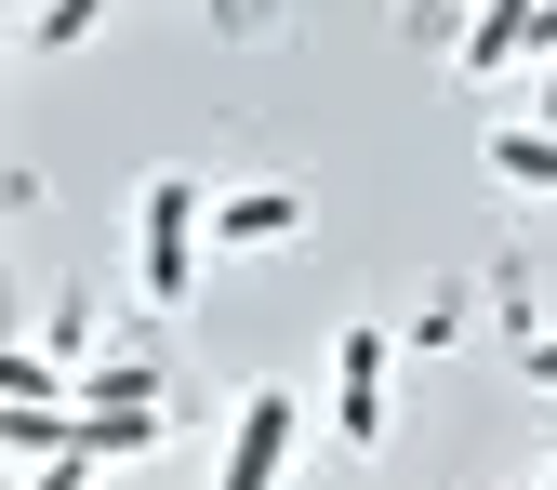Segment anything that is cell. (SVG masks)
<instances>
[{
	"label": "cell",
	"mask_w": 557,
	"mask_h": 490,
	"mask_svg": "<svg viewBox=\"0 0 557 490\" xmlns=\"http://www.w3.org/2000/svg\"><path fill=\"white\" fill-rule=\"evenodd\" d=\"M14 40H27V53H81V40H94V14H81V0H53V14H27Z\"/></svg>",
	"instance_id": "ba28073f"
},
{
	"label": "cell",
	"mask_w": 557,
	"mask_h": 490,
	"mask_svg": "<svg viewBox=\"0 0 557 490\" xmlns=\"http://www.w3.org/2000/svg\"><path fill=\"white\" fill-rule=\"evenodd\" d=\"M160 425H173V411H160V372H94V385H81V451H94V464L147 451Z\"/></svg>",
	"instance_id": "277c9868"
},
{
	"label": "cell",
	"mask_w": 557,
	"mask_h": 490,
	"mask_svg": "<svg viewBox=\"0 0 557 490\" xmlns=\"http://www.w3.org/2000/svg\"><path fill=\"white\" fill-rule=\"evenodd\" d=\"M492 186H531V199H557V133L505 120V133H492Z\"/></svg>",
	"instance_id": "8992f818"
},
{
	"label": "cell",
	"mask_w": 557,
	"mask_h": 490,
	"mask_svg": "<svg viewBox=\"0 0 557 490\" xmlns=\"http://www.w3.org/2000/svg\"><path fill=\"white\" fill-rule=\"evenodd\" d=\"M544 490H557V464H544Z\"/></svg>",
	"instance_id": "8fae6325"
},
{
	"label": "cell",
	"mask_w": 557,
	"mask_h": 490,
	"mask_svg": "<svg viewBox=\"0 0 557 490\" xmlns=\"http://www.w3.org/2000/svg\"><path fill=\"white\" fill-rule=\"evenodd\" d=\"M518 372H531V385H557V331H531V344H518Z\"/></svg>",
	"instance_id": "9c48e42d"
},
{
	"label": "cell",
	"mask_w": 557,
	"mask_h": 490,
	"mask_svg": "<svg viewBox=\"0 0 557 490\" xmlns=\"http://www.w3.org/2000/svg\"><path fill=\"white\" fill-rule=\"evenodd\" d=\"M0 398H14V411H81L66 372H53V344H0Z\"/></svg>",
	"instance_id": "52a82bcc"
},
{
	"label": "cell",
	"mask_w": 557,
	"mask_h": 490,
	"mask_svg": "<svg viewBox=\"0 0 557 490\" xmlns=\"http://www.w3.org/2000/svg\"><path fill=\"white\" fill-rule=\"evenodd\" d=\"M531 133H557V66H544V106H531Z\"/></svg>",
	"instance_id": "30bf717a"
},
{
	"label": "cell",
	"mask_w": 557,
	"mask_h": 490,
	"mask_svg": "<svg viewBox=\"0 0 557 490\" xmlns=\"http://www.w3.org/2000/svg\"><path fill=\"white\" fill-rule=\"evenodd\" d=\"M306 239V186H226L213 199V252H278Z\"/></svg>",
	"instance_id": "5b68a950"
},
{
	"label": "cell",
	"mask_w": 557,
	"mask_h": 490,
	"mask_svg": "<svg viewBox=\"0 0 557 490\" xmlns=\"http://www.w3.org/2000/svg\"><path fill=\"white\" fill-rule=\"evenodd\" d=\"M293 438H306V398H293V385H252V398H239V425H226L213 490H278V477H293Z\"/></svg>",
	"instance_id": "7a4b0ae2"
},
{
	"label": "cell",
	"mask_w": 557,
	"mask_h": 490,
	"mask_svg": "<svg viewBox=\"0 0 557 490\" xmlns=\"http://www.w3.org/2000/svg\"><path fill=\"white\" fill-rule=\"evenodd\" d=\"M199 239H213V186L199 173H147V199H133V292L186 305L199 292Z\"/></svg>",
	"instance_id": "6da1fadb"
},
{
	"label": "cell",
	"mask_w": 557,
	"mask_h": 490,
	"mask_svg": "<svg viewBox=\"0 0 557 490\" xmlns=\"http://www.w3.org/2000/svg\"><path fill=\"white\" fill-rule=\"evenodd\" d=\"M385 372H398V331L359 318V331L332 344V438H345V451H372V438H385Z\"/></svg>",
	"instance_id": "3957f363"
}]
</instances>
